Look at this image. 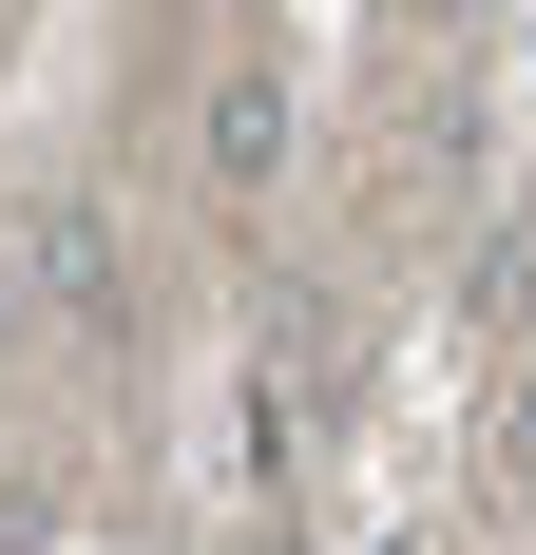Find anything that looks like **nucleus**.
Returning <instances> with one entry per match:
<instances>
[{
  "label": "nucleus",
  "mask_w": 536,
  "mask_h": 555,
  "mask_svg": "<svg viewBox=\"0 0 536 555\" xmlns=\"http://www.w3.org/2000/svg\"><path fill=\"white\" fill-rule=\"evenodd\" d=\"M498 307H518V345H536V230H518V249H498Z\"/></svg>",
  "instance_id": "3"
},
{
  "label": "nucleus",
  "mask_w": 536,
  "mask_h": 555,
  "mask_svg": "<svg viewBox=\"0 0 536 555\" xmlns=\"http://www.w3.org/2000/svg\"><path fill=\"white\" fill-rule=\"evenodd\" d=\"M192 154H212V192L250 211L268 172H288V57H230V77H212V115H192Z\"/></svg>",
  "instance_id": "1"
},
{
  "label": "nucleus",
  "mask_w": 536,
  "mask_h": 555,
  "mask_svg": "<svg viewBox=\"0 0 536 555\" xmlns=\"http://www.w3.org/2000/svg\"><path fill=\"white\" fill-rule=\"evenodd\" d=\"M20 269H39V307H77V326H97V307H115V230H97V211H39V249H20Z\"/></svg>",
  "instance_id": "2"
}]
</instances>
